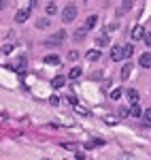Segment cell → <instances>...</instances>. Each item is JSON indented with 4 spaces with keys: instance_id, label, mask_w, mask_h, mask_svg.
I'll list each match as a JSON object with an SVG mask.
<instances>
[{
    "instance_id": "obj_11",
    "label": "cell",
    "mask_w": 151,
    "mask_h": 160,
    "mask_svg": "<svg viewBox=\"0 0 151 160\" xmlns=\"http://www.w3.org/2000/svg\"><path fill=\"white\" fill-rule=\"evenodd\" d=\"M111 60H113V62L124 60V58H121V47H117V45H115L113 49H111Z\"/></svg>"
},
{
    "instance_id": "obj_4",
    "label": "cell",
    "mask_w": 151,
    "mask_h": 160,
    "mask_svg": "<svg viewBox=\"0 0 151 160\" xmlns=\"http://www.w3.org/2000/svg\"><path fill=\"white\" fill-rule=\"evenodd\" d=\"M64 86H66V77H62V75H58V77L51 79V88L53 90H62Z\"/></svg>"
},
{
    "instance_id": "obj_23",
    "label": "cell",
    "mask_w": 151,
    "mask_h": 160,
    "mask_svg": "<svg viewBox=\"0 0 151 160\" xmlns=\"http://www.w3.org/2000/svg\"><path fill=\"white\" fill-rule=\"evenodd\" d=\"M85 34H87V30H85V28H81V30H77V32H75V38H77V41H83Z\"/></svg>"
},
{
    "instance_id": "obj_2",
    "label": "cell",
    "mask_w": 151,
    "mask_h": 160,
    "mask_svg": "<svg viewBox=\"0 0 151 160\" xmlns=\"http://www.w3.org/2000/svg\"><path fill=\"white\" fill-rule=\"evenodd\" d=\"M64 38H66V30H60V32H55L53 37L47 38V41H45V45H49V47H53V45H60Z\"/></svg>"
},
{
    "instance_id": "obj_3",
    "label": "cell",
    "mask_w": 151,
    "mask_h": 160,
    "mask_svg": "<svg viewBox=\"0 0 151 160\" xmlns=\"http://www.w3.org/2000/svg\"><path fill=\"white\" fill-rule=\"evenodd\" d=\"M28 17H30V9H28V7H26V9H19L17 15H15V24H24Z\"/></svg>"
},
{
    "instance_id": "obj_7",
    "label": "cell",
    "mask_w": 151,
    "mask_h": 160,
    "mask_svg": "<svg viewBox=\"0 0 151 160\" xmlns=\"http://www.w3.org/2000/svg\"><path fill=\"white\" fill-rule=\"evenodd\" d=\"M100 56H102V53H100V49H89L87 53H85V58H87L89 62H96V60H100Z\"/></svg>"
},
{
    "instance_id": "obj_27",
    "label": "cell",
    "mask_w": 151,
    "mask_h": 160,
    "mask_svg": "<svg viewBox=\"0 0 151 160\" xmlns=\"http://www.w3.org/2000/svg\"><path fill=\"white\" fill-rule=\"evenodd\" d=\"M49 102L53 105V107H58V105H60V96H51V98H49Z\"/></svg>"
},
{
    "instance_id": "obj_17",
    "label": "cell",
    "mask_w": 151,
    "mask_h": 160,
    "mask_svg": "<svg viewBox=\"0 0 151 160\" xmlns=\"http://www.w3.org/2000/svg\"><path fill=\"white\" fill-rule=\"evenodd\" d=\"M45 62H47V64H60L62 58H60V56H55V53H51V56H45Z\"/></svg>"
},
{
    "instance_id": "obj_6",
    "label": "cell",
    "mask_w": 151,
    "mask_h": 160,
    "mask_svg": "<svg viewBox=\"0 0 151 160\" xmlns=\"http://www.w3.org/2000/svg\"><path fill=\"white\" fill-rule=\"evenodd\" d=\"M145 37V26H134V30H132V38L134 41H139V38Z\"/></svg>"
},
{
    "instance_id": "obj_32",
    "label": "cell",
    "mask_w": 151,
    "mask_h": 160,
    "mask_svg": "<svg viewBox=\"0 0 151 160\" xmlns=\"http://www.w3.org/2000/svg\"><path fill=\"white\" fill-rule=\"evenodd\" d=\"M4 7H7V2H4V0H0V9H4Z\"/></svg>"
},
{
    "instance_id": "obj_12",
    "label": "cell",
    "mask_w": 151,
    "mask_h": 160,
    "mask_svg": "<svg viewBox=\"0 0 151 160\" xmlns=\"http://www.w3.org/2000/svg\"><path fill=\"white\" fill-rule=\"evenodd\" d=\"M109 45V37L106 34H100V37L96 38V49H100V47H106Z\"/></svg>"
},
{
    "instance_id": "obj_30",
    "label": "cell",
    "mask_w": 151,
    "mask_h": 160,
    "mask_svg": "<svg viewBox=\"0 0 151 160\" xmlns=\"http://www.w3.org/2000/svg\"><path fill=\"white\" fill-rule=\"evenodd\" d=\"M75 158L77 160H85V154H83V152H75Z\"/></svg>"
},
{
    "instance_id": "obj_19",
    "label": "cell",
    "mask_w": 151,
    "mask_h": 160,
    "mask_svg": "<svg viewBox=\"0 0 151 160\" xmlns=\"http://www.w3.org/2000/svg\"><path fill=\"white\" fill-rule=\"evenodd\" d=\"M128 115H130L128 107H119V109H117V120H124V118H128Z\"/></svg>"
},
{
    "instance_id": "obj_26",
    "label": "cell",
    "mask_w": 151,
    "mask_h": 160,
    "mask_svg": "<svg viewBox=\"0 0 151 160\" xmlns=\"http://www.w3.org/2000/svg\"><path fill=\"white\" fill-rule=\"evenodd\" d=\"M77 58H79V51H68V60H77Z\"/></svg>"
},
{
    "instance_id": "obj_20",
    "label": "cell",
    "mask_w": 151,
    "mask_h": 160,
    "mask_svg": "<svg viewBox=\"0 0 151 160\" xmlns=\"http://www.w3.org/2000/svg\"><path fill=\"white\" fill-rule=\"evenodd\" d=\"M121 94H124V90H121V88H115L113 92H111V98H113V100H119V98H121Z\"/></svg>"
},
{
    "instance_id": "obj_28",
    "label": "cell",
    "mask_w": 151,
    "mask_h": 160,
    "mask_svg": "<svg viewBox=\"0 0 151 160\" xmlns=\"http://www.w3.org/2000/svg\"><path fill=\"white\" fill-rule=\"evenodd\" d=\"M11 51H13V45H11V43H7V45L2 47V53H11Z\"/></svg>"
},
{
    "instance_id": "obj_9",
    "label": "cell",
    "mask_w": 151,
    "mask_h": 160,
    "mask_svg": "<svg viewBox=\"0 0 151 160\" xmlns=\"http://www.w3.org/2000/svg\"><path fill=\"white\" fill-rule=\"evenodd\" d=\"M132 53H134V45L132 43H128L126 47H121V58H132Z\"/></svg>"
},
{
    "instance_id": "obj_24",
    "label": "cell",
    "mask_w": 151,
    "mask_h": 160,
    "mask_svg": "<svg viewBox=\"0 0 151 160\" xmlns=\"http://www.w3.org/2000/svg\"><path fill=\"white\" fill-rule=\"evenodd\" d=\"M75 111L79 113V115H83V118H89V111L85 109V107H79V105H77V107H75Z\"/></svg>"
},
{
    "instance_id": "obj_21",
    "label": "cell",
    "mask_w": 151,
    "mask_h": 160,
    "mask_svg": "<svg viewBox=\"0 0 151 160\" xmlns=\"http://www.w3.org/2000/svg\"><path fill=\"white\" fill-rule=\"evenodd\" d=\"M49 26V19H45V17H40V19H36V28H40V30H45Z\"/></svg>"
},
{
    "instance_id": "obj_22",
    "label": "cell",
    "mask_w": 151,
    "mask_h": 160,
    "mask_svg": "<svg viewBox=\"0 0 151 160\" xmlns=\"http://www.w3.org/2000/svg\"><path fill=\"white\" fill-rule=\"evenodd\" d=\"M117 122H119L117 115H106V118H104V124H109V126H115Z\"/></svg>"
},
{
    "instance_id": "obj_29",
    "label": "cell",
    "mask_w": 151,
    "mask_h": 160,
    "mask_svg": "<svg viewBox=\"0 0 151 160\" xmlns=\"http://www.w3.org/2000/svg\"><path fill=\"white\" fill-rule=\"evenodd\" d=\"M143 41H145V45H147V47L151 45V34H149V32H145V37H143Z\"/></svg>"
},
{
    "instance_id": "obj_15",
    "label": "cell",
    "mask_w": 151,
    "mask_h": 160,
    "mask_svg": "<svg viewBox=\"0 0 151 160\" xmlns=\"http://www.w3.org/2000/svg\"><path fill=\"white\" fill-rule=\"evenodd\" d=\"M140 118H143V124H145V128H149V126H151V109H145V113H143Z\"/></svg>"
},
{
    "instance_id": "obj_14",
    "label": "cell",
    "mask_w": 151,
    "mask_h": 160,
    "mask_svg": "<svg viewBox=\"0 0 151 160\" xmlns=\"http://www.w3.org/2000/svg\"><path fill=\"white\" fill-rule=\"evenodd\" d=\"M126 94H128V100H130V105H136V102H139V92H136V90H128Z\"/></svg>"
},
{
    "instance_id": "obj_8",
    "label": "cell",
    "mask_w": 151,
    "mask_h": 160,
    "mask_svg": "<svg viewBox=\"0 0 151 160\" xmlns=\"http://www.w3.org/2000/svg\"><path fill=\"white\" fill-rule=\"evenodd\" d=\"M96 24H98V17H96V15H89L87 19H85V26H83V28H85V30H92V28H96Z\"/></svg>"
},
{
    "instance_id": "obj_13",
    "label": "cell",
    "mask_w": 151,
    "mask_h": 160,
    "mask_svg": "<svg viewBox=\"0 0 151 160\" xmlns=\"http://www.w3.org/2000/svg\"><path fill=\"white\" fill-rule=\"evenodd\" d=\"M140 66H143V68H149V66H151V53H149V51L140 56Z\"/></svg>"
},
{
    "instance_id": "obj_16",
    "label": "cell",
    "mask_w": 151,
    "mask_h": 160,
    "mask_svg": "<svg viewBox=\"0 0 151 160\" xmlns=\"http://www.w3.org/2000/svg\"><path fill=\"white\" fill-rule=\"evenodd\" d=\"M45 11H47V15H55L58 13V4L55 2H47L45 4Z\"/></svg>"
},
{
    "instance_id": "obj_1",
    "label": "cell",
    "mask_w": 151,
    "mask_h": 160,
    "mask_svg": "<svg viewBox=\"0 0 151 160\" xmlns=\"http://www.w3.org/2000/svg\"><path fill=\"white\" fill-rule=\"evenodd\" d=\"M77 13H79V9H77L75 4H68L66 9H62V22L70 24V22H73V19L77 17Z\"/></svg>"
},
{
    "instance_id": "obj_31",
    "label": "cell",
    "mask_w": 151,
    "mask_h": 160,
    "mask_svg": "<svg viewBox=\"0 0 151 160\" xmlns=\"http://www.w3.org/2000/svg\"><path fill=\"white\" fill-rule=\"evenodd\" d=\"M66 102H70V105H77V98H75V96H66Z\"/></svg>"
},
{
    "instance_id": "obj_25",
    "label": "cell",
    "mask_w": 151,
    "mask_h": 160,
    "mask_svg": "<svg viewBox=\"0 0 151 160\" xmlns=\"http://www.w3.org/2000/svg\"><path fill=\"white\" fill-rule=\"evenodd\" d=\"M62 148L64 149H70V152H79V145H77V143H70V141H68V143H64Z\"/></svg>"
},
{
    "instance_id": "obj_5",
    "label": "cell",
    "mask_w": 151,
    "mask_h": 160,
    "mask_svg": "<svg viewBox=\"0 0 151 160\" xmlns=\"http://www.w3.org/2000/svg\"><path fill=\"white\" fill-rule=\"evenodd\" d=\"M130 75H132V64L126 62L124 66H121V73H119V79H130Z\"/></svg>"
},
{
    "instance_id": "obj_18",
    "label": "cell",
    "mask_w": 151,
    "mask_h": 160,
    "mask_svg": "<svg viewBox=\"0 0 151 160\" xmlns=\"http://www.w3.org/2000/svg\"><path fill=\"white\" fill-rule=\"evenodd\" d=\"M128 111H130V115H132V118H140V115H143V109H140L139 105H132Z\"/></svg>"
},
{
    "instance_id": "obj_10",
    "label": "cell",
    "mask_w": 151,
    "mask_h": 160,
    "mask_svg": "<svg viewBox=\"0 0 151 160\" xmlns=\"http://www.w3.org/2000/svg\"><path fill=\"white\" fill-rule=\"evenodd\" d=\"M81 73H83V71H81V66H73V68H70V73H68V79L77 81V79L81 77Z\"/></svg>"
}]
</instances>
